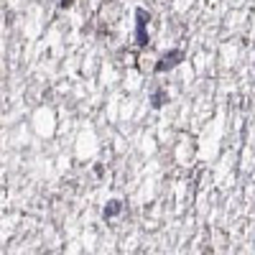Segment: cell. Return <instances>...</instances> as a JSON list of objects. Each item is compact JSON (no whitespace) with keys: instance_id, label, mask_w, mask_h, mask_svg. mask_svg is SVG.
<instances>
[{"instance_id":"4","label":"cell","mask_w":255,"mask_h":255,"mask_svg":"<svg viewBox=\"0 0 255 255\" xmlns=\"http://www.w3.org/2000/svg\"><path fill=\"white\" fill-rule=\"evenodd\" d=\"M166 102H168V95L163 90H156L153 97H151V105H153V108H161V105H166Z\"/></svg>"},{"instance_id":"3","label":"cell","mask_w":255,"mask_h":255,"mask_svg":"<svg viewBox=\"0 0 255 255\" xmlns=\"http://www.w3.org/2000/svg\"><path fill=\"white\" fill-rule=\"evenodd\" d=\"M118 212H123V202H120V199H113V202H108V204H105L102 215L108 217V220H113V217L118 215Z\"/></svg>"},{"instance_id":"5","label":"cell","mask_w":255,"mask_h":255,"mask_svg":"<svg viewBox=\"0 0 255 255\" xmlns=\"http://www.w3.org/2000/svg\"><path fill=\"white\" fill-rule=\"evenodd\" d=\"M59 3H61V8H69V5L74 3V0H59Z\"/></svg>"},{"instance_id":"2","label":"cell","mask_w":255,"mask_h":255,"mask_svg":"<svg viewBox=\"0 0 255 255\" xmlns=\"http://www.w3.org/2000/svg\"><path fill=\"white\" fill-rule=\"evenodd\" d=\"M148 18L151 15H148V10H143V8L135 13V41H138V46H148V41H151L148 38V31H145Z\"/></svg>"},{"instance_id":"1","label":"cell","mask_w":255,"mask_h":255,"mask_svg":"<svg viewBox=\"0 0 255 255\" xmlns=\"http://www.w3.org/2000/svg\"><path fill=\"white\" fill-rule=\"evenodd\" d=\"M181 59H184V51L181 49H171V51H166L158 61H156V67H153V72L156 74H163V72H171L176 64H181Z\"/></svg>"}]
</instances>
